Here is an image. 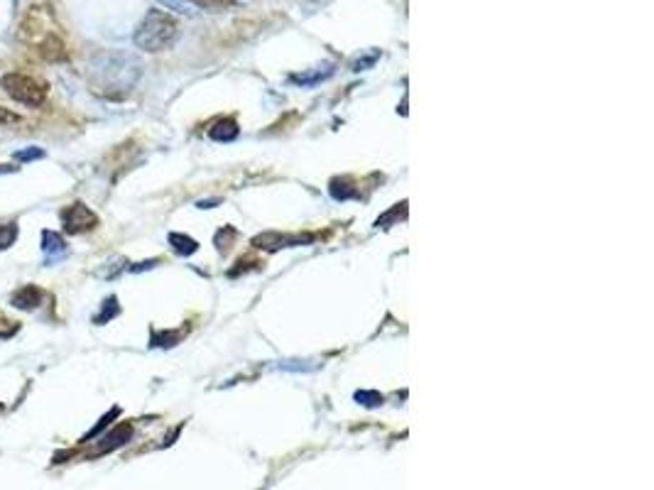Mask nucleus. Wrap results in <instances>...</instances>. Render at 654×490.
<instances>
[{
  "label": "nucleus",
  "mask_w": 654,
  "mask_h": 490,
  "mask_svg": "<svg viewBox=\"0 0 654 490\" xmlns=\"http://www.w3.org/2000/svg\"><path fill=\"white\" fill-rule=\"evenodd\" d=\"M0 86L6 89V93L12 101H17L20 106H28V108H39L47 98V86L42 84V81L32 79V76L20 74V71L6 74V76L0 79Z\"/></svg>",
  "instance_id": "3"
},
{
  "label": "nucleus",
  "mask_w": 654,
  "mask_h": 490,
  "mask_svg": "<svg viewBox=\"0 0 654 490\" xmlns=\"http://www.w3.org/2000/svg\"><path fill=\"white\" fill-rule=\"evenodd\" d=\"M140 76V62L123 52H106L91 62V84L103 96L120 98Z\"/></svg>",
  "instance_id": "1"
},
{
  "label": "nucleus",
  "mask_w": 654,
  "mask_h": 490,
  "mask_svg": "<svg viewBox=\"0 0 654 490\" xmlns=\"http://www.w3.org/2000/svg\"><path fill=\"white\" fill-rule=\"evenodd\" d=\"M130 434H133V427H130V424H120V427L113 429L108 436H103V444L98 446V451H96V454H106V451L116 449V446H123L125 441L130 439Z\"/></svg>",
  "instance_id": "8"
},
{
  "label": "nucleus",
  "mask_w": 654,
  "mask_h": 490,
  "mask_svg": "<svg viewBox=\"0 0 654 490\" xmlns=\"http://www.w3.org/2000/svg\"><path fill=\"white\" fill-rule=\"evenodd\" d=\"M17 238V225L15 223H0V250L10 248Z\"/></svg>",
  "instance_id": "11"
},
{
  "label": "nucleus",
  "mask_w": 654,
  "mask_h": 490,
  "mask_svg": "<svg viewBox=\"0 0 654 490\" xmlns=\"http://www.w3.org/2000/svg\"><path fill=\"white\" fill-rule=\"evenodd\" d=\"M208 137L216 142H230L238 137V125H235L233 118H226V120H218L216 125H213L211 130H208Z\"/></svg>",
  "instance_id": "9"
},
{
  "label": "nucleus",
  "mask_w": 654,
  "mask_h": 490,
  "mask_svg": "<svg viewBox=\"0 0 654 490\" xmlns=\"http://www.w3.org/2000/svg\"><path fill=\"white\" fill-rule=\"evenodd\" d=\"M10 304L15 307V309H23V311L37 309V307L42 304V289L34 287V285H25V287H20L15 294H12Z\"/></svg>",
  "instance_id": "5"
},
{
  "label": "nucleus",
  "mask_w": 654,
  "mask_h": 490,
  "mask_svg": "<svg viewBox=\"0 0 654 490\" xmlns=\"http://www.w3.org/2000/svg\"><path fill=\"white\" fill-rule=\"evenodd\" d=\"M59 219H62L64 233H69V236L89 233L101 223V219H98V216H96L84 201H74V203H69V206H64V209L59 211Z\"/></svg>",
  "instance_id": "4"
},
{
  "label": "nucleus",
  "mask_w": 654,
  "mask_h": 490,
  "mask_svg": "<svg viewBox=\"0 0 654 490\" xmlns=\"http://www.w3.org/2000/svg\"><path fill=\"white\" fill-rule=\"evenodd\" d=\"M39 56L47 59V62H64L67 59V49H64V42L56 37L54 32H50L45 40L39 42Z\"/></svg>",
  "instance_id": "7"
},
{
  "label": "nucleus",
  "mask_w": 654,
  "mask_h": 490,
  "mask_svg": "<svg viewBox=\"0 0 654 490\" xmlns=\"http://www.w3.org/2000/svg\"><path fill=\"white\" fill-rule=\"evenodd\" d=\"M164 8H169V10H177V12H189L184 5V0H162Z\"/></svg>",
  "instance_id": "16"
},
{
  "label": "nucleus",
  "mask_w": 654,
  "mask_h": 490,
  "mask_svg": "<svg viewBox=\"0 0 654 490\" xmlns=\"http://www.w3.org/2000/svg\"><path fill=\"white\" fill-rule=\"evenodd\" d=\"M39 157H45V150H39V147L23 150V153H15V159H20V162H30V159H39Z\"/></svg>",
  "instance_id": "14"
},
{
  "label": "nucleus",
  "mask_w": 654,
  "mask_h": 490,
  "mask_svg": "<svg viewBox=\"0 0 654 490\" xmlns=\"http://www.w3.org/2000/svg\"><path fill=\"white\" fill-rule=\"evenodd\" d=\"M169 245L174 248V253L179 255H191L199 250V243L189 236H182V233H169Z\"/></svg>",
  "instance_id": "10"
},
{
  "label": "nucleus",
  "mask_w": 654,
  "mask_h": 490,
  "mask_svg": "<svg viewBox=\"0 0 654 490\" xmlns=\"http://www.w3.org/2000/svg\"><path fill=\"white\" fill-rule=\"evenodd\" d=\"M20 123V115L12 111H8V108H0V128H6V125H15Z\"/></svg>",
  "instance_id": "15"
},
{
  "label": "nucleus",
  "mask_w": 654,
  "mask_h": 490,
  "mask_svg": "<svg viewBox=\"0 0 654 490\" xmlns=\"http://www.w3.org/2000/svg\"><path fill=\"white\" fill-rule=\"evenodd\" d=\"M0 412H3V405H0Z\"/></svg>",
  "instance_id": "18"
},
{
  "label": "nucleus",
  "mask_w": 654,
  "mask_h": 490,
  "mask_svg": "<svg viewBox=\"0 0 654 490\" xmlns=\"http://www.w3.org/2000/svg\"><path fill=\"white\" fill-rule=\"evenodd\" d=\"M118 311H120V307H118V299H116V297H108V302L103 304V311H101L98 316H96L94 322H96V324H106V322H111V319L118 314Z\"/></svg>",
  "instance_id": "12"
},
{
  "label": "nucleus",
  "mask_w": 654,
  "mask_h": 490,
  "mask_svg": "<svg viewBox=\"0 0 654 490\" xmlns=\"http://www.w3.org/2000/svg\"><path fill=\"white\" fill-rule=\"evenodd\" d=\"M196 8H204V10H211V12H218L226 8V0H191Z\"/></svg>",
  "instance_id": "13"
},
{
  "label": "nucleus",
  "mask_w": 654,
  "mask_h": 490,
  "mask_svg": "<svg viewBox=\"0 0 654 490\" xmlns=\"http://www.w3.org/2000/svg\"><path fill=\"white\" fill-rule=\"evenodd\" d=\"M177 32H179V25L169 12L150 10L135 30L133 42L142 52H162L174 45Z\"/></svg>",
  "instance_id": "2"
},
{
  "label": "nucleus",
  "mask_w": 654,
  "mask_h": 490,
  "mask_svg": "<svg viewBox=\"0 0 654 490\" xmlns=\"http://www.w3.org/2000/svg\"><path fill=\"white\" fill-rule=\"evenodd\" d=\"M6 172H15V167H8V164H0V175H6Z\"/></svg>",
  "instance_id": "17"
},
{
  "label": "nucleus",
  "mask_w": 654,
  "mask_h": 490,
  "mask_svg": "<svg viewBox=\"0 0 654 490\" xmlns=\"http://www.w3.org/2000/svg\"><path fill=\"white\" fill-rule=\"evenodd\" d=\"M42 253L47 255V263L62 260L64 255H67V241H64L59 233L45 231V233H42Z\"/></svg>",
  "instance_id": "6"
}]
</instances>
